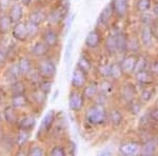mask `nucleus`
Here are the masks:
<instances>
[{
	"label": "nucleus",
	"instance_id": "1",
	"mask_svg": "<svg viewBox=\"0 0 158 156\" xmlns=\"http://www.w3.org/2000/svg\"><path fill=\"white\" fill-rule=\"evenodd\" d=\"M86 121L91 124L94 126H97V124H102L106 122V111L103 108V106L100 104H96L86 111Z\"/></svg>",
	"mask_w": 158,
	"mask_h": 156
},
{
	"label": "nucleus",
	"instance_id": "2",
	"mask_svg": "<svg viewBox=\"0 0 158 156\" xmlns=\"http://www.w3.org/2000/svg\"><path fill=\"white\" fill-rule=\"evenodd\" d=\"M56 71H57V69H56L55 63L51 60H42L38 65V72L41 75V77L48 79L54 77Z\"/></svg>",
	"mask_w": 158,
	"mask_h": 156
},
{
	"label": "nucleus",
	"instance_id": "3",
	"mask_svg": "<svg viewBox=\"0 0 158 156\" xmlns=\"http://www.w3.org/2000/svg\"><path fill=\"white\" fill-rule=\"evenodd\" d=\"M114 13L118 17H123L128 13L130 0H112L111 2Z\"/></svg>",
	"mask_w": 158,
	"mask_h": 156
},
{
	"label": "nucleus",
	"instance_id": "4",
	"mask_svg": "<svg viewBox=\"0 0 158 156\" xmlns=\"http://www.w3.org/2000/svg\"><path fill=\"white\" fill-rule=\"evenodd\" d=\"M12 35L18 41H24L27 40L29 36H27V25L23 22H18L14 25V27L12 29Z\"/></svg>",
	"mask_w": 158,
	"mask_h": 156
},
{
	"label": "nucleus",
	"instance_id": "5",
	"mask_svg": "<svg viewBox=\"0 0 158 156\" xmlns=\"http://www.w3.org/2000/svg\"><path fill=\"white\" fill-rule=\"evenodd\" d=\"M137 60H138L137 59V57L134 55L124 57L123 59L121 60V62L119 63V65H120L121 70H122V73H126V74L133 73L134 70H135V66H136Z\"/></svg>",
	"mask_w": 158,
	"mask_h": 156
},
{
	"label": "nucleus",
	"instance_id": "6",
	"mask_svg": "<svg viewBox=\"0 0 158 156\" xmlns=\"http://www.w3.org/2000/svg\"><path fill=\"white\" fill-rule=\"evenodd\" d=\"M83 106V95L79 92H72L69 98V107L72 111H80Z\"/></svg>",
	"mask_w": 158,
	"mask_h": 156
},
{
	"label": "nucleus",
	"instance_id": "7",
	"mask_svg": "<svg viewBox=\"0 0 158 156\" xmlns=\"http://www.w3.org/2000/svg\"><path fill=\"white\" fill-rule=\"evenodd\" d=\"M86 81V73L76 66L72 74V86L75 88H82Z\"/></svg>",
	"mask_w": 158,
	"mask_h": 156
},
{
	"label": "nucleus",
	"instance_id": "8",
	"mask_svg": "<svg viewBox=\"0 0 158 156\" xmlns=\"http://www.w3.org/2000/svg\"><path fill=\"white\" fill-rule=\"evenodd\" d=\"M140 145L136 141H128L120 145L119 151L122 155H135L139 152Z\"/></svg>",
	"mask_w": 158,
	"mask_h": 156
},
{
	"label": "nucleus",
	"instance_id": "9",
	"mask_svg": "<svg viewBox=\"0 0 158 156\" xmlns=\"http://www.w3.org/2000/svg\"><path fill=\"white\" fill-rule=\"evenodd\" d=\"M42 39L50 48H54L57 45V43H58V35L54 30L48 29L43 32Z\"/></svg>",
	"mask_w": 158,
	"mask_h": 156
},
{
	"label": "nucleus",
	"instance_id": "10",
	"mask_svg": "<svg viewBox=\"0 0 158 156\" xmlns=\"http://www.w3.org/2000/svg\"><path fill=\"white\" fill-rule=\"evenodd\" d=\"M100 43V34L98 33V31L93 30L91 32H89V34L85 37V45L88 48H97Z\"/></svg>",
	"mask_w": 158,
	"mask_h": 156
},
{
	"label": "nucleus",
	"instance_id": "11",
	"mask_svg": "<svg viewBox=\"0 0 158 156\" xmlns=\"http://www.w3.org/2000/svg\"><path fill=\"white\" fill-rule=\"evenodd\" d=\"M113 13H114V11H113V7H112V4L111 3L106 4V6L102 9V11L100 12V14H99L98 22L101 24H103V25L108 24L109 21L112 18Z\"/></svg>",
	"mask_w": 158,
	"mask_h": 156
},
{
	"label": "nucleus",
	"instance_id": "12",
	"mask_svg": "<svg viewBox=\"0 0 158 156\" xmlns=\"http://www.w3.org/2000/svg\"><path fill=\"white\" fill-rule=\"evenodd\" d=\"M50 47L44 41H38L34 44V47L32 48V53L36 57H43L49 53Z\"/></svg>",
	"mask_w": 158,
	"mask_h": 156
},
{
	"label": "nucleus",
	"instance_id": "13",
	"mask_svg": "<svg viewBox=\"0 0 158 156\" xmlns=\"http://www.w3.org/2000/svg\"><path fill=\"white\" fill-rule=\"evenodd\" d=\"M22 15H23V10H22V6H19V4H14L11 10H10V18H11L13 24H16L20 22V20L22 18Z\"/></svg>",
	"mask_w": 158,
	"mask_h": 156
},
{
	"label": "nucleus",
	"instance_id": "14",
	"mask_svg": "<svg viewBox=\"0 0 158 156\" xmlns=\"http://www.w3.org/2000/svg\"><path fill=\"white\" fill-rule=\"evenodd\" d=\"M153 31H152V27H149V25H146V27L142 29L141 31V42L144 47L149 48L152 45V42H153Z\"/></svg>",
	"mask_w": 158,
	"mask_h": 156
},
{
	"label": "nucleus",
	"instance_id": "15",
	"mask_svg": "<svg viewBox=\"0 0 158 156\" xmlns=\"http://www.w3.org/2000/svg\"><path fill=\"white\" fill-rule=\"evenodd\" d=\"M116 47L117 52L123 54L128 48V38L123 33H116Z\"/></svg>",
	"mask_w": 158,
	"mask_h": 156
},
{
	"label": "nucleus",
	"instance_id": "16",
	"mask_svg": "<svg viewBox=\"0 0 158 156\" xmlns=\"http://www.w3.org/2000/svg\"><path fill=\"white\" fill-rule=\"evenodd\" d=\"M67 11H68V7L65 9V6H62L60 9H57L55 11H53L50 14L49 16V20L53 23H59V22L64 18V16L67 15Z\"/></svg>",
	"mask_w": 158,
	"mask_h": 156
},
{
	"label": "nucleus",
	"instance_id": "17",
	"mask_svg": "<svg viewBox=\"0 0 158 156\" xmlns=\"http://www.w3.org/2000/svg\"><path fill=\"white\" fill-rule=\"evenodd\" d=\"M36 124V118L34 116H25L19 121L18 127L20 130H25V131H31Z\"/></svg>",
	"mask_w": 158,
	"mask_h": 156
},
{
	"label": "nucleus",
	"instance_id": "18",
	"mask_svg": "<svg viewBox=\"0 0 158 156\" xmlns=\"http://www.w3.org/2000/svg\"><path fill=\"white\" fill-rule=\"evenodd\" d=\"M3 115H4V119H6L7 124H17V114L16 111H15V108L13 106L6 107L3 111Z\"/></svg>",
	"mask_w": 158,
	"mask_h": 156
},
{
	"label": "nucleus",
	"instance_id": "19",
	"mask_svg": "<svg viewBox=\"0 0 158 156\" xmlns=\"http://www.w3.org/2000/svg\"><path fill=\"white\" fill-rule=\"evenodd\" d=\"M75 39H76V34L71 36L70 39L68 40L67 47H65V51H64V62L69 65L71 61V58H72V53L74 50V44H75Z\"/></svg>",
	"mask_w": 158,
	"mask_h": 156
},
{
	"label": "nucleus",
	"instance_id": "20",
	"mask_svg": "<svg viewBox=\"0 0 158 156\" xmlns=\"http://www.w3.org/2000/svg\"><path fill=\"white\" fill-rule=\"evenodd\" d=\"M12 20L10 18V16L6 15H2L0 17V33L1 34H6L12 30Z\"/></svg>",
	"mask_w": 158,
	"mask_h": 156
},
{
	"label": "nucleus",
	"instance_id": "21",
	"mask_svg": "<svg viewBox=\"0 0 158 156\" xmlns=\"http://www.w3.org/2000/svg\"><path fill=\"white\" fill-rule=\"evenodd\" d=\"M135 74H136V79H137V81H138L139 83L149 84V83H151L153 81L152 73L149 72V71H147V70L140 71V72H137Z\"/></svg>",
	"mask_w": 158,
	"mask_h": 156
},
{
	"label": "nucleus",
	"instance_id": "22",
	"mask_svg": "<svg viewBox=\"0 0 158 156\" xmlns=\"http://www.w3.org/2000/svg\"><path fill=\"white\" fill-rule=\"evenodd\" d=\"M18 66H19L20 73H21V75H23V76H27V74L31 72V70H32V63H31V60L27 57L20 58L19 62H18Z\"/></svg>",
	"mask_w": 158,
	"mask_h": 156
},
{
	"label": "nucleus",
	"instance_id": "23",
	"mask_svg": "<svg viewBox=\"0 0 158 156\" xmlns=\"http://www.w3.org/2000/svg\"><path fill=\"white\" fill-rule=\"evenodd\" d=\"M106 48L109 52V54L114 55L117 52V47H116V35L111 34L110 36L106 37Z\"/></svg>",
	"mask_w": 158,
	"mask_h": 156
},
{
	"label": "nucleus",
	"instance_id": "24",
	"mask_svg": "<svg viewBox=\"0 0 158 156\" xmlns=\"http://www.w3.org/2000/svg\"><path fill=\"white\" fill-rule=\"evenodd\" d=\"M54 120H55L54 111L48 112L42 119V124H41L42 130H44V131H49V130L51 129V127H52V124H54Z\"/></svg>",
	"mask_w": 158,
	"mask_h": 156
},
{
	"label": "nucleus",
	"instance_id": "25",
	"mask_svg": "<svg viewBox=\"0 0 158 156\" xmlns=\"http://www.w3.org/2000/svg\"><path fill=\"white\" fill-rule=\"evenodd\" d=\"M27 104V98L24 94L19 95H13L12 97V106L14 108H22Z\"/></svg>",
	"mask_w": 158,
	"mask_h": 156
},
{
	"label": "nucleus",
	"instance_id": "26",
	"mask_svg": "<svg viewBox=\"0 0 158 156\" xmlns=\"http://www.w3.org/2000/svg\"><path fill=\"white\" fill-rule=\"evenodd\" d=\"M109 116H110V121H111L112 124H113V126H115V127L119 126V124L122 122V119H123V116H122L121 112L117 109L111 110Z\"/></svg>",
	"mask_w": 158,
	"mask_h": 156
},
{
	"label": "nucleus",
	"instance_id": "27",
	"mask_svg": "<svg viewBox=\"0 0 158 156\" xmlns=\"http://www.w3.org/2000/svg\"><path fill=\"white\" fill-rule=\"evenodd\" d=\"M97 91H98V84L96 82H91L85 88L83 97L89 98V99L93 98V97H95V95L97 94Z\"/></svg>",
	"mask_w": 158,
	"mask_h": 156
},
{
	"label": "nucleus",
	"instance_id": "28",
	"mask_svg": "<svg viewBox=\"0 0 158 156\" xmlns=\"http://www.w3.org/2000/svg\"><path fill=\"white\" fill-rule=\"evenodd\" d=\"M77 66L80 70H82L85 73H88V72H90L92 69V63L85 56H80L77 62Z\"/></svg>",
	"mask_w": 158,
	"mask_h": 156
},
{
	"label": "nucleus",
	"instance_id": "29",
	"mask_svg": "<svg viewBox=\"0 0 158 156\" xmlns=\"http://www.w3.org/2000/svg\"><path fill=\"white\" fill-rule=\"evenodd\" d=\"M47 18V15L44 14L42 11H36V12H33L32 14L30 15V21L34 22L39 25L40 23H42L43 21Z\"/></svg>",
	"mask_w": 158,
	"mask_h": 156
},
{
	"label": "nucleus",
	"instance_id": "30",
	"mask_svg": "<svg viewBox=\"0 0 158 156\" xmlns=\"http://www.w3.org/2000/svg\"><path fill=\"white\" fill-rule=\"evenodd\" d=\"M11 92L13 95H19V94H24L25 92V86L22 81L15 80L11 86Z\"/></svg>",
	"mask_w": 158,
	"mask_h": 156
},
{
	"label": "nucleus",
	"instance_id": "31",
	"mask_svg": "<svg viewBox=\"0 0 158 156\" xmlns=\"http://www.w3.org/2000/svg\"><path fill=\"white\" fill-rule=\"evenodd\" d=\"M156 152V144L153 140L146 142L141 148V153L143 155H153Z\"/></svg>",
	"mask_w": 158,
	"mask_h": 156
},
{
	"label": "nucleus",
	"instance_id": "32",
	"mask_svg": "<svg viewBox=\"0 0 158 156\" xmlns=\"http://www.w3.org/2000/svg\"><path fill=\"white\" fill-rule=\"evenodd\" d=\"M10 52V48L6 43V40H1L0 41V63H3L6 60L7 55Z\"/></svg>",
	"mask_w": 158,
	"mask_h": 156
},
{
	"label": "nucleus",
	"instance_id": "33",
	"mask_svg": "<svg viewBox=\"0 0 158 156\" xmlns=\"http://www.w3.org/2000/svg\"><path fill=\"white\" fill-rule=\"evenodd\" d=\"M7 76H9L10 78L12 79V80H18L20 76L21 75V73H20V70H19V66H18V63L17 65H13L9 68V70H7Z\"/></svg>",
	"mask_w": 158,
	"mask_h": 156
},
{
	"label": "nucleus",
	"instance_id": "34",
	"mask_svg": "<svg viewBox=\"0 0 158 156\" xmlns=\"http://www.w3.org/2000/svg\"><path fill=\"white\" fill-rule=\"evenodd\" d=\"M25 25H27V36L29 38H34L39 32V29H38V24L34 23L32 21H27L25 22Z\"/></svg>",
	"mask_w": 158,
	"mask_h": 156
},
{
	"label": "nucleus",
	"instance_id": "35",
	"mask_svg": "<svg viewBox=\"0 0 158 156\" xmlns=\"http://www.w3.org/2000/svg\"><path fill=\"white\" fill-rule=\"evenodd\" d=\"M33 98H34V100L38 104H42L45 101V99H47V94L40 90V89H37V90L33 92Z\"/></svg>",
	"mask_w": 158,
	"mask_h": 156
},
{
	"label": "nucleus",
	"instance_id": "36",
	"mask_svg": "<svg viewBox=\"0 0 158 156\" xmlns=\"http://www.w3.org/2000/svg\"><path fill=\"white\" fill-rule=\"evenodd\" d=\"M122 97L126 99L127 101H131L134 99V89L132 86H126L122 89Z\"/></svg>",
	"mask_w": 158,
	"mask_h": 156
},
{
	"label": "nucleus",
	"instance_id": "37",
	"mask_svg": "<svg viewBox=\"0 0 158 156\" xmlns=\"http://www.w3.org/2000/svg\"><path fill=\"white\" fill-rule=\"evenodd\" d=\"M27 78H29V81L30 82H32L33 84H39L40 82H41V79H40L41 75H40L38 71L31 70V72L27 74Z\"/></svg>",
	"mask_w": 158,
	"mask_h": 156
},
{
	"label": "nucleus",
	"instance_id": "38",
	"mask_svg": "<svg viewBox=\"0 0 158 156\" xmlns=\"http://www.w3.org/2000/svg\"><path fill=\"white\" fill-rule=\"evenodd\" d=\"M150 6H151V0H138L136 3L137 10L141 13L149 11Z\"/></svg>",
	"mask_w": 158,
	"mask_h": 156
},
{
	"label": "nucleus",
	"instance_id": "39",
	"mask_svg": "<svg viewBox=\"0 0 158 156\" xmlns=\"http://www.w3.org/2000/svg\"><path fill=\"white\" fill-rule=\"evenodd\" d=\"M30 137V131H25V130H20L18 136H17V144L19 145H24L25 142L27 141Z\"/></svg>",
	"mask_w": 158,
	"mask_h": 156
},
{
	"label": "nucleus",
	"instance_id": "40",
	"mask_svg": "<svg viewBox=\"0 0 158 156\" xmlns=\"http://www.w3.org/2000/svg\"><path fill=\"white\" fill-rule=\"evenodd\" d=\"M129 109H130V112H131L132 114L136 115V114H138L139 112H140V110H141V103H140L139 101L132 99V100L130 101Z\"/></svg>",
	"mask_w": 158,
	"mask_h": 156
},
{
	"label": "nucleus",
	"instance_id": "41",
	"mask_svg": "<svg viewBox=\"0 0 158 156\" xmlns=\"http://www.w3.org/2000/svg\"><path fill=\"white\" fill-rule=\"evenodd\" d=\"M147 68V60L146 58H140V59L137 60V63H136V66H135V70L134 72L137 73V72H140V71H143L146 70Z\"/></svg>",
	"mask_w": 158,
	"mask_h": 156
},
{
	"label": "nucleus",
	"instance_id": "42",
	"mask_svg": "<svg viewBox=\"0 0 158 156\" xmlns=\"http://www.w3.org/2000/svg\"><path fill=\"white\" fill-rule=\"evenodd\" d=\"M52 86H53L52 81H49V80L41 81V82L39 83V89L44 92L45 94H49L51 92V88H52Z\"/></svg>",
	"mask_w": 158,
	"mask_h": 156
},
{
	"label": "nucleus",
	"instance_id": "43",
	"mask_svg": "<svg viewBox=\"0 0 158 156\" xmlns=\"http://www.w3.org/2000/svg\"><path fill=\"white\" fill-rule=\"evenodd\" d=\"M154 95V90H152V89H146V90L142 91L141 93V99L143 101H149L151 100V98Z\"/></svg>",
	"mask_w": 158,
	"mask_h": 156
},
{
	"label": "nucleus",
	"instance_id": "44",
	"mask_svg": "<svg viewBox=\"0 0 158 156\" xmlns=\"http://www.w3.org/2000/svg\"><path fill=\"white\" fill-rule=\"evenodd\" d=\"M29 155H33V156H42L44 155V150L42 149L39 145H35L32 149L29 151Z\"/></svg>",
	"mask_w": 158,
	"mask_h": 156
},
{
	"label": "nucleus",
	"instance_id": "45",
	"mask_svg": "<svg viewBox=\"0 0 158 156\" xmlns=\"http://www.w3.org/2000/svg\"><path fill=\"white\" fill-rule=\"evenodd\" d=\"M128 48L131 51H133V52H137L140 48V43L137 41V39L133 38L131 40H128Z\"/></svg>",
	"mask_w": 158,
	"mask_h": 156
},
{
	"label": "nucleus",
	"instance_id": "46",
	"mask_svg": "<svg viewBox=\"0 0 158 156\" xmlns=\"http://www.w3.org/2000/svg\"><path fill=\"white\" fill-rule=\"evenodd\" d=\"M51 155L52 156H63L65 155V150L63 149L61 145H56L51 151Z\"/></svg>",
	"mask_w": 158,
	"mask_h": 156
},
{
	"label": "nucleus",
	"instance_id": "47",
	"mask_svg": "<svg viewBox=\"0 0 158 156\" xmlns=\"http://www.w3.org/2000/svg\"><path fill=\"white\" fill-rule=\"evenodd\" d=\"M111 71H112V77H119L122 73V70L120 68V65H111Z\"/></svg>",
	"mask_w": 158,
	"mask_h": 156
},
{
	"label": "nucleus",
	"instance_id": "48",
	"mask_svg": "<svg viewBox=\"0 0 158 156\" xmlns=\"http://www.w3.org/2000/svg\"><path fill=\"white\" fill-rule=\"evenodd\" d=\"M100 73L102 74L104 77H112L111 65H103V66H101Z\"/></svg>",
	"mask_w": 158,
	"mask_h": 156
},
{
	"label": "nucleus",
	"instance_id": "49",
	"mask_svg": "<svg viewBox=\"0 0 158 156\" xmlns=\"http://www.w3.org/2000/svg\"><path fill=\"white\" fill-rule=\"evenodd\" d=\"M150 116H151V118L153 120H155V121H158V108L153 109L152 111H151V113H150Z\"/></svg>",
	"mask_w": 158,
	"mask_h": 156
},
{
	"label": "nucleus",
	"instance_id": "50",
	"mask_svg": "<svg viewBox=\"0 0 158 156\" xmlns=\"http://www.w3.org/2000/svg\"><path fill=\"white\" fill-rule=\"evenodd\" d=\"M152 71H153L154 73H157V74H158V61H156V62L153 63V65H152Z\"/></svg>",
	"mask_w": 158,
	"mask_h": 156
},
{
	"label": "nucleus",
	"instance_id": "51",
	"mask_svg": "<svg viewBox=\"0 0 158 156\" xmlns=\"http://www.w3.org/2000/svg\"><path fill=\"white\" fill-rule=\"evenodd\" d=\"M153 13H154L156 16H158V4H156V6L153 7Z\"/></svg>",
	"mask_w": 158,
	"mask_h": 156
},
{
	"label": "nucleus",
	"instance_id": "52",
	"mask_svg": "<svg viewBox=\"0 0 158 156\" xmlns=\"http://www.w3.org/2000/svg\"><path fill=\"white\" fill-rule=\"evenodd\" d=\"M22 1V3L24 4V6H29V4L32 2V0H21Z\"/></svg>",
	"mask_w": 158,
	"mask_h": 156
},
{
	"label": "nucleus",
	"instance_id": "53",
	"mask_svg": "<svg viewBox=\"0 0 158 156\" xmlns=\"http://www.w3.org/2000/svg\"><path fill=\"white\" fill-rule=\"evenodd\" d=\"M58 93H59V91H58V90H56V91H55V94H54V97H53V101H54L55 99H56V97L58 96Z\"/></svg>",
	"mask_w": 158,
	"mask_h": 156
},
{
	"label": "nucleus",
	"instance_id": "54",
	"mask_svg": "<svg viewBox=\"0 0 158 156\" xmlns=\"http://www.w3.org/2000/svg\"><path fill=\"white\" fill-rule=\"evenodd\" d=\"M0 121H1V114H0Z\"/></svg>",
	"mask_w": 158,
	"mask_h": 156
},
{
	"label": "nucleus",
	"instance_id": "55",
	"mask_svg": "<svg viewBox=\"0 0 158 156\" xmlns=\"http://www.w3.org/2000/svg\"><path fill=\"white\" fill-rule=\"evenodd\" d=\"M13 1H18V0H13Z\"/></svg>",
	"mask_w": 158,
	"mask_h": 156
},
{
	"label": "nucleus",
	"instance_id": "56",
	"mask_svg": "<svg viewBox=\"0 0 158 156\" xmlns=\"http://www.w3.org/2000/svg\"><path fill=\"white\" fill-rule=\"evenodd\" d=\"M157 144H158V138H157Z\"/></svg>",
	"mask_w": 158,
	"mask_h": 156
},
{
	"label": "nucleus",
	"instance_id": "57",
	"mask_svg": "<svg viewBox=\"0 0 158 156\" xmlns=\"http://www.w3.org/2000/svg\"><path fill=\"white\" fill-rule=\"evenodd\" d=\"M157 103H158V101H157Z\"/></svg>",
	"mask_w": 158,
	"mask_h": 156
}]
</instances>
